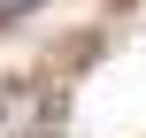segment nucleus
Segmentation results:
<instances>
[{"mask_svg": "<svg viewBox=\"0 0 146 138\" xmlns=\"http://www.w3.org/2000/svg\"><path fill=\"white\" fill-rule=\"evenodd\" d=\"M46 131H54V92L8 85L0 92V138H46Z\"/></svg>", "mask_w": 146, "mask_h": 138, "instance_id": "1", "label": "nucleus"}, {"mask_svg": "<svg viewBox=\"0 0 146 138\" xmlns=\"http://www.w3.org/2000/svg\"><path fill=\"white\" fill-rule=\"evenodd\" d=\"M23 8H38V0H0V15H23Z\"/></svg>", "mask_w": 146, "mask_h": 138, "instance_id": "2", "label": "nucleus"}]
</instances>
